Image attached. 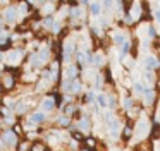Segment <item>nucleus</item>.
<instances>
[{"label": "nucleus", "instance_id": "nucleus-5", "mask_svg": "<svg viewBox=\"0 0 160 151\" xmlns=\"http://www.w3.org/2000/svg\"><path fill=\"white\" fill-rule=\"evenodd\" d=\"M53 9H55V2H50V0H48V3H43L42 5V12L45 16H50L53 12Z\"/></svg>", "mask_w": 160, "mask_h": 151}, {"label": "nucleus", "instance_id": "nucleus-4", "mask_svg": "<svg viewBox=\"0 0 160 151\" xmlns=\"http://www.w3.org/2000/svg\"><path fill=\"white\" fill-rule=\"evenodd\" d=\"M4 141L7 143V146H12V144H16V134L12 132V130H7V132L4 134Z\"/></svg>", "mask_w": 160, "mask_h": 151}, {"label": "nucleus", "instance_id": "nucleus-15", "mask_svg": "<svg viewBox=\"0 0 160 151\" xmlns=\"http://www.w3.org/2000/svg\"><path fill=\"white\" fill-rule=\"evenodd\" d=\"M2 27H4V17L0 16V31H2Z\"/></svg>", "mask_w": 160, "mask_h": 151}, {"label": "nucleus", "instance_id": "nucleus-13", "mask_svg": "<svg viewBox=\"0 0 160 151\" xmlns=\"http://www.w3.org/2000/svg\"><path fill=\"white\" fill-rule=\"evenodd\" d=\"M26 148H28V144H26V143H22V144H21V146H19V151H24V149H26Z\"/></svg>", "mask_w": 160, "mask_h": 151}, {"label": "nucleus", "instance_id": "nucleus-10", "mask_svg": "<svg viewBox=\"0 0 160 151\" xmlns=\"http://www.w3.org/2000/svg\"><path fill=\"white\" fill-rule=\"evenodd\" d=\"M26 110V103H18V106H16V112L18 113H22Z\"/></svg>", "mask_w": 160, "mask_h": 151}, {"label": "nucleus", "instance_id": "nucleus-17", "mask_svg": "<svg viewBox=\"0 0 160 151\" xmlns=\"http://www.w3.org/2000/svg\"><path fill=\"white\" fill-rule=\"evenodd\" d=\"M50 2H57V0H50Z\"/></svg>", "mask_w": 160, "mask_h": 151}, {"label": "nucleus", "instance_id": "nucleus-8", "mask_svg": "<svg viewBox=\"0 0 160 151\" xmlns=\"http://www.w3.org/2000/svg\"><path fill=\"white\" fill-rule=\"evenodd\" d=\"M43 119H45V115H43V113H35V115L31 117V120H33V122H42Z\"/></svg>", "mask_w": 160, "mask_h": 151}, {"label": "nucleus", "instance_id": "nucleus-3", "mask_svg": "<svg viewBox=\"0 0 160 151\" xmlns=\"http://www.w3.org/2000/svg\"><path fill=\"white\" fill-rule=\"evenodd\" d=\"M28 12H29V3L28 2H21L18 5V14L21 17H26V16H28Z\"/></svg>", "mask_w": 160, "mask_h": 151}, {"label": "nucleus", "instance_id": "nucleus-2", "mask_svg": "<svg viewBox=\"0 0 160 151\" xmlns=\"http://www.w3.org/2000/svg\"><path fill=\"white\" fill-rule=\"evenodd\" d=\"M21 58H22V50H14V51H11V53H7V60H9V64H19L21 62Z\"/></svg>", "mask_w": 160, "mask_h": 151}, {"label": "nucleus", "instance_id": "nucleus-9", "mask_svg": "<svg viewBox=\"0 0 160 151\" xmlns=\"http://www.w3.org/2000/svg\"><path fill=\"white\" fill-rule=\"evenodd\" d=\"M12 82H14V79H12L11 76H9V77H5V81H4V86H5L7 89H11V88H12Z\"/></svg>", "mask_w": 160, "mask_h": 151}, {"label": "nucleus", "instance_id": "nucleus-11", "mask_svg": "<svg viewBox=\"0 0 160 151\" xmlns=\"http://www.w3.org/2000/svg\"><path fill=\"white\" fill-rule=\"evenodd\" d=\"M33 151H45V148H43V144H35V146H33Z\"/></svg>", "mask_w": 160, "mask_h": 151}, {"label": "nucleus", "instance_id": "nucleus-6", "mask_svg": "<svg viewBox=\"0 0 160 151\" xmlns=\"http://www.w3.org/2000/svg\"><path fill=\"white\" fill-rule=\"evenodd\" d=\"M100 9H102L100 3H98V2H93V3L90 5V12H91V16H98V14H100Z\"/></svg>", "mask_w": 160, "mask_h": 151}, {"label": "nucleus", "instance_id": "nucleus-16", "mask_svg": "<svg viewBox=\"0 0 160 151\" xmlns=\"http://www.w3.org/2000/svg\"><path fill=\"white\" fill-rule=\"evenodd\" d=\"M81 2H83V3H88V0H81Z\"/></svg>", "mask_w": 160, "mask_h": 151}, {"label": "nucleus", "instance_id": "nucleus-18", "mask_svg": "<svg viewBox=\"0 0 160 151\" xmlns=\"http://www.w3.org/2000/svg\"><path fill=\"white\" fill-rule=\"evenodd\" d=\"M0 58H2V53H0Z\"/></svg>", "mask_w": 160, "mask_h": 151}, {"label": "nucleus", "instance_id": "nucleus-14", "mask_svg": "<svg viewBox=\"0 0 160 151\" xmlns=\"http://www.w3.org/2000/svg\"><path fill=\"white\" fill-rule=\"evenodd\" d=\"M103 5L105 7H110L112 5V0H103Z\"/></svg>", "mask_w": 160, "mask_h": 151}, {"label": "nucleus", "instance_id": "nucleus-12", "mask_svg": "<svg viewBox=\"0 0 160 151\" xmlns=\"http://www.w3.org/2000/svg\"><path fill=\"white\" fill-rule=\"evenodd\" d=\"M11 5V0H0V7H7Z\"/></svg>", "mask_w": 160, "mask_h": 151}, {"label": "nucleus", "instance_id": "nucleus-7", "mask_svg": "<svg viewBox=\"0 0 160 151\" xmlns=\"http://www.w3.org/2000/svg\"><path fill=\"white\" fill-rule=\"evenodd\" d=\"M52 106H53V101H52V100H45V101L42 103V108H43V110H50Z\"/></svg>", "mask_w": 160, "mask_h": 151}, {"label": "nucleus", "instance_id": "nucleus-1", "mask_svg": "<svg viewBox=\"0 0 160 151\" xmlns=\"http://www.w3.org/2000/svg\"><path fill=\"white\" fill-rule=\"evenodd\" d=\"M18 5H7L5 7V10H4V21L5 22H9V24H14L16 21H18Z\"/></svg>", "mask_w": 160, "mask_h": 151}]
</instances>
